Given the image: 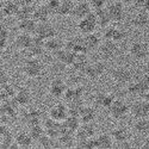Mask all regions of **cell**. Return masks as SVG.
I'll use <instances>...</instances> for the list:
<instances>
[{"label": "cell", "mask_w": 149, "mask_h": 149, "mask_svg": "<svg viewBox=\"0 0 149 149\" xmlns=\"http://www.w3.org/2000/svg\"><path fill=\"white\" fill-rule=\"evenodd\" d=\"M141 79H142L143 84L146 85L147 90H149V72H148V73H146V74H143V77H142Z\"/></svg>", "instance_id": "f907efd6"}, {"label": "cell", "mask_w": 149, "mask_h": 149, "mask_svg": "<svg viewBox=\"0 0 149 149\" xmlns=\"http://www.w3.org/2000/svg\"><path fill=\"white\" fill-rule=\"evenodd\" d=\"M44 40L40 38L33 35V40H32V43L31 45L28 48V56L29 57H40L44 52H45V47H44Z\"/></svg>", "instance_id": "2e32d148"}, {"label": "cell", "mask_w": 149, "mask_h": 149, "mask_svg": "<svg viewBox=\"0 0 149 149\" xmlns=\"http://www.w3.org/2000/svg\"><path fill=\"white\" fill-rule=\"evenodd\" d=\"M147 87L146 85L143 84L142 79L140 80H136V81H130L128 84V87H127V92L130 94V95H135V97H142V94L144 92H147Z\"/></svg>", "instance_id": "4316f807"}, {"label": "cell", "mask_w": 149, "mask_h": 149, "mask_svg": "<svg viewBox=\"0 0 149 149\" xmlns=\"http://www.w3.org/2000/svg\"><path fill=\"white\" fill-rule=\"evenodd\" d=\"M33 1H35L36 4H38V5H40V4H45L48 0H33Z\"/></svg>", "instance_id": "6f0895ef"}, {"label": "cell", "mask_w": 149, "mask_h": 149, "mask_svg": "<svg viewBox=\"0 0 149 149\" xmlns=\"http://www.w3.org/2000/svg\"><path fill=\"white\" fill-rule=\"evenodd\" d=\"M94 136H95V128L93 125V123H81L79 129L75 131L77 140L92 139Z\"/></svg>", "instance_id": "ffe728a7"}, {"label": "cell", "mask_w": 149, "mask_h": 149, "mask_svg": "<svg viewBox=\"0 0 149 149\" xmlns=\"http://www.w3.org/2000/svg\"><path fill=\"white\" fill-rule=\"evenodd\" d=\"M134 130L140 135H147L149 132V119L146 118H139L134 123Z\"/></svg>", "instance_id": "f35d334b"}, {"label": "cell", "mask_w": 149, "mask_h": 149, "mask_svg": "<svg viewBox=\"0 0 149 149\" xmlns=\"http://www.w3.org/2000/svg\"><path fill=\"white\" fill-rule=\"evenodd\" d=\"M117 144H118V148H132V144L130 143V141L120 142V143H117Z\"/></svg>", "instance_id": "816d5d0a"}, {"label": "cell", "mask_w": 149, "mask_h": 149, "mask_svg": "<svg viewBox=\"0 0 149 149\" xmlns=\"http://www.w3.org/2000/svg\"><path fill=\"white\" fill-rule=\"evenodd\" d=\"M74 139H75V132L65 129L62 131V134L57 137V143L58 146H62L63 148H72V147H75Z\"/></svg>", "instance_id": "836d02e7"}, {"label": "cell", "mask_w": 149, "mask_h": 149, "mask_svg": "<svg viewBox=\"0 0 149 149\" xmlns=\"http://www.w3.org/2000/svg\"><path fill=\"white\" fill-rule=\"evenodd\" d=\"M84 92L85 88L82 86H73V87H68L63 99L66 100V104L72 103V102H78V100H82L84 98Z\"/></svg>", "instance_id": "d6986e66"}, {"label": "cell", "mask_w": 149, "mask_h": 149, "mask_svg": "<svg viewBox=\"0 0 149 149\" xmlns=\"http://www.w3.org/2000/svg\"><path fill=\"white\" fill-rule=\"evenodd\" d=\"M129 55L136 61H143L149 56V47L142 41H135L129 47Z\"/></svg>", "instance_id": "5b68a950"}, {"label": "cell", "mask_w": 149, "mask_h": 149, "mask_svg": "<svg viewBox=\"0 0 149 149\" xmlns=\"http://www.w3.org/2000/svg\"><path fill=\"white\" fill-rule=\"evenodd\" d=\"M93 13H94V17L97 19V23H98L99 28L105 29L106 26H109L110 24L112 23V22H111V19H110V16H109V12H107L106 7L93 10Z\"/></svg>", "instance_id": "83f0119b"}, {"label": "cell", "mask_w": 149, "mask_h": 149, "mask_svg": "<svg viewBox=\"0 0 149 149\" xmlns=\"http://www.w3.org/2000/svg\"><path fill=\"white\" fill-rule=\"evenodd\" d=\"M50 13L48 12L47 7L44 4H40L38 6L35 7V12H33V16L32 18L37 22V23H44V22H49L50 19Z\"/></svg>", "instance_id": "e575fe53"}, {"label": "cell", "mask_w": 149, "mask_h": 149, "mask_svg": "<svg viewBox=\"0 0 149 149\" xmlns=\"http://www.w3.org/2000/svg\"><path fill=\"white\" fill-rule=\"evenodd\" d=\"M35 4L32 5H28V6H23L19 7L18 10V13L16 16L17 20H22V19H28V18H32L33 16V12H35Z\"/></svg>", "instance_id": "ab89813d"}, {"label": "cell", "mask_w": 149, "mask_h": 149, "mask_svg": "<svg viewBox=\"0 0 149 149\" xmlns=\"http://www.w3.org/2000/svg\"><path fill=\"white\" fill-rule=\"evenodd\" d=\"M119 1L125 6V5H132V4H135L136 3V0H119Z\"/></svg>", "instance_id": "11a10c76"}, {"label": "cell", "mask_w": 149, "mask_h": 149, "mask_svg": "<svg viewBox=\"0 0 149 149\" xmlns=\"http://www.w3.org/2000/svg\"><path fill=\"white\" fill-rule=\"evenodd\" d=\"M74 4H75V3H74L73 0H61L57 16H60V17L72 16V12H73V8H74Z\"/></svg>", "instance_id": "74e56055"}, {"label": "cell", "mask_w": 149, "mask_h": 149, "mask_svg": "<svg viewBox=\"0 0 149 149\" xmlns=\"http://www.w3.org/2000/svg\"><path fill=\"white\" fill-rule=\"evenodd\" d=\"M110 75L112 78V80L118 85H128L134 78L131 69H129L128 67H124V66L115 67L111 70Z\"/></svg>", "instance_id": "277c9868"}, {"label": "cell", "mask_w": 149, "mask_h": 149, "mask_svg": "<svg viewBox=\"0 0 149 149\" xmlns=\"http://www.w3.org/2000/svg\"><path fill=\"white\" fill-rule=\"evenodd\" d=\"M98 50H99V55L102 56L103 60H112L118 54L119 48H118V43L113 41L103 40L98 48Z\"/></svg>", "instance_id": "ba28073f"}, {"label": "cell", "mask_w": 149, "mask_h": 149, "mask_svg": "<svg viewBox=\"0 0 149 149\" xmlns=\"http://www.w3.org/2000/svg\"><path fill=\"white\" fill-rule=\"evenodd\" d=\"M13 99L19 106H28L31 103L32 95L26 87H19L18 90H16Z\"/></svg>", "instance_id": "7402d4cb"}, {"label": "cell", "mask_w": 149, "mask_h": 149, "mask_svg": "<svg viewBox=\"0 0 149 149\" xmlns=\"http://www.w3.org/2000/svg\"><path fill=\"white\" fill-rule=\"evenodd\" d=\"M29 128H30L29 129V132H30L31 137H32V140L35 142H37L41 137H43V136L45 135V129H44L43 125H41V123L35 124V125H31Z\"/></svg>", "instance_id": "b9f144b4"}, {"label": "cell", "mask_w": 149, "mask_h": 149, "mask_svg": "<svg viewBox=\"0 0 149 149\" xmlns=\"http://www.w3.org/2000/svg\"><path fill=\"white\" fill-rule=\"evenodd\" d=\"M35 36L40 37V38L47 41L52 37L56 36V28L50 22H44V23H37V29L35 32Z\"/></svg>", "instance_id": "7c38bea8"}, {"label": "cell", "mask_w": 149, "mask_h": 149, "mask_svg": "<svg viewBox=\"0 0 149 149\" xmlns=\"http://www.w3.org/2000/svg\"><path fill=\"white\" fill-rule=\"evenodd\" d=\"M13 1H15L19 7H23V6H28V5H32V4H35L33 0H13Z\"/></svg>", "instance_id": "681fc988"}, {"label": "cell", "mask_w": 149, "mask_h": 149, "mask_svg": "<svg viewBox=\"0 0 149 149\" xmlns=\"http://www.w3.org/2000/svg\"><path fill=\"white\" fill-rule=\"evenodd\" d=\"M146 136H147V137H146V140H144V144H143L142 148H149V132H148Z\"/></svg>", "instance_id": "9f6ffc18"}, {"label": "cell", "mask_w": 149, "mask_h": 149, "mask_svg": "<svg viewBox=\"0 0 149 149\" xmlns=\"http://www.w3.org/2000/svg\"><path fill=\"white\" fill-rule=\"evenodd\" d=\"M15 143L18 148H31L33 140L29 131H19L16 137H15Z\"/></svg>", "instance_id": "d6a6232c"}, {"label": "cell", "mask_w": 149, "mask_h": 149, "mask_svg": "<svg viewBox=\"0 0 149 149\" xmlns=\"http://www.w3.org/2000/svg\"><path fill=\"white\" fill-rule=\"evenodd\" d=\"M130 113V106L122 99H116L109 107V115L111 118H113L116 120L124 119Z\"/></svg>", "instance_id": "3957f363"}, {"label": "cell", "mask_w": 149, "mask_h": 149, "mask_svg": "<svg viewBox=\"0 0 149 149\" xmlns=\"http://www.w3.org/2000/svg\"><path fill=\"white\" fill-rule=\"evenodd\" d=\"M68 115V106L63 103H57L49 109V117L57 122H63Z\"/></svg>", "instance_id": "9a60e30c"}, {"label": "cell", "mask_w": 149, "mask_h": 149, "mask_svg": "<svg viewBox=\"0 0 149 149\" xmlns=\"http://www.w3.org/2000/svg\"><path fill=\"white\" fill-rule=\"evenodd\" d=\"M141 98H142L143 100H144V102H146V103L149 105V90H148L147 92H144V93L142 94V97H141Z\"/></svg>", "instance_id": "db71d44e"}, {"label": "cell", "mask_w": 149, "mask_h": 149, "mask_svg": "<svg viewBox=\"0 0 149 149\" xmlns=\"http://www.w3.org/2000/svg\"><path fill=\"white\" fill-rule=\"evenodd\" d=\"M94 141L97 149H110L113 147V139L111 134L107 132H103L94 136Z\"/></svg>", "instance_id": "d4e9b609"}, {"label": "cell", "mask_w": 149, "mask_h": 149, "mask_svg": "<svg viewBox=\"0 0 149 149\" xmlns=\"http://www.w3.org/2000/svg\"><path fill=\"white\" fill-rule=\"evenodd\" d=\"M67 88V84L62 78H54L49 84V93L55 99L63 98Z\"/></svg>", "instance_id": "8fae6325"}, {"label": "cell", "mask_w": 149, "mask_h": 149, "mask_svg": "<svg viewBox=\"0 0 149 149\" xmlns=\"http://www.w3.org/2000/svg\"><path fill=\"white\" fill-rule=\"evenodd\" d=\"M97 28H98V23H97V19L94 17L93 12L90 13L88 16L79 19L77 24V29L81 35H88V33L95 32Z\"/></svg>", "instance_id": "52a82bcc"}, {"label": "cell", "mask_w": 149, "mask_h": 149, "mask_svg": "<svg viewBox=\"0 0 149 149\" xmlns=\"http://www.w3.org/2000/svg\"><path fill=\"white\" fill-rule=\"evenodd\" d=\"M88 3L91 4V6H92L93 10H98V8L106 7L107 0H88Z\"/></svg>", "instance_id": "7dc6e473"}, {"label": "cell", "mask_w": 149, "mask_h": 149, "mask_svg": "<svg viewBox=\"0 0 149 149\" xmlns=\"http://www.w3.org/2000/svg\"><path fill=\"white\" fill-rule=\"evenodd\" d=\"M44 47H45V52L52 53V54H56L57 52H60L61 49L65 48V41H62L58 37H52L44 42Z\"/></svg>", "instance_id": "f546056e"}, {"label": "cell", "mask_w": 149, "mask_h": 149, "mask_svg": "<svg viewBox=\"0 0 149 149\" xmlns=\"http://www.w3.org/2000/svg\"><path fill=\"white\" fill-rule=\"evenodd\" d=\"M65 48L68 50L73 52L74 54H87V49L85 45V41H84V36H74L70 37L69 40L65 41Z\"/></svg>", "instance_id": "30bf717a"}, {"label": "cell", "mask_w": 149, "mask_h": 149, "mask_svg": "<svg viewBox=\"0 0 149 149\" xmlns=\"http://www.w3.org/2000/svg\"><path fill=\"white\" fill-rule=\"evenodd\" d=\"M93 12V8L91 6V4L86 0H82V1H78L74 4V8H73V12H72V17L74 19H81L86 16H88L90 13Z\"/></svg>", "instance_id": "5bb4252c"}, {"label": "cell", "mask_w": 149, "mask_h": 149, "mask_svg": "<svg viewBox=\"0 0 149 149\" xmlns=\"http://www.w3.org/2000/svg\"><path fill=\"white\" fill-rule=\"evenodd\" d=\"M22 72L29 79H37L43 73V65L38 57H28L22 65Z\"/></svg>", "instance_id": "6da1fadb"}, {"label": "cell", "mask_w": 149, "mask_h": 149, "mask_svg": "<svg viewBox=\"0 0 149 149\" xmlns=\"http://www.w3.org/2000/svg\"><path fill=\"white\" fill-rule=\"evenodd\" d=\"M62 125L66 130H69V131H73L75 132L79 127L81 125V120L79 118V116H75V115H68L65 120L62 122Z\"/></svg>", "instance_id": "d590c367"}, {"label": "cell", "mask_w": 149, "mask_h": 149, "mask_svg": "<svg viewBox=\"0 0 149 149\" xmlns=\"http://www.w3.org/2000/svg\"><path fill=\"white\" fill-rule=\"evenodd\" d=\"M36 29H37V22L33 18L17 20V30L19 32H25V33L35 35Z\"/></svg>", "instance_id": "cb8c5ba5"}, {"label": "cell", "mask_w": 149, "mask_h": 149, "mask_svg": "<svg viewBox=\"0 0 149 149\" xmlns=\"http://www.w3.org/2000/svg\"><path fill=\"white\" fill-rule=\"evenodd\" d=\"M41 118H42V113L38 109H31L24 113V119H25L29 127L41 123Z\"/></svg>", "instance_id": "8d00e7d4"}, {"label": "cell", "mask_w": 149, "mask_h": 149, "mask_svg": "<svg viewBox=\"0 0 149 149\" xmlns=\"http://www.w3.org/2000/svg\"><path fill=\"white\" fill-rule=\"evenodd\" d=\"M38 146L41 148H45V149H50V148H57L56 146H58V143L55 142V139L50 137L49 135H44L43 137H41L38 141H37Z\"/></svg>", "instance_id": "7bdbcfd3"}, {"label": "cell", "mask_w": 149, "mask_h": 149, "mask_svg": "<svg viewBox=\"0 0 149 149\" xmlns=\"http://www.w3.org/2000/svg\"><path fill=\"white\" fill-rule=\"evenodd\" d=\"M60 3H61V0H48L44 4L48 12L50 13V16H57L58 8H60Z\"/></svg>", "instance_id": "ee69618b"}, {"label": "cell", "mask_w": 149, "mask_h": 149, "mask_svg": "<svg viewBox=\"0 0 149 149\" xmlns=\"http://www.w3.org/2000/svg\"><path fill=\"white\" fill-rule=\"evenodd\" d=\"M74 56H75V54H74L73 52H70V50H68V49H66V48L61 49L60 52H57L55 54V57H56L58 63H61L62 66H66V67L72 66Z\"/></svg>", "instance_id": "f1b7e54d"}, {"label": "cell", "mask_w": 149, "mask_h": 149, "mask_svg": "<svg viewBox=\"0 0 149 149\" xmlns=\"http://www.w3.org/2000/svg\"><path fill=\"white\" fill-rule=\"evenodd\" d=\"M79 118L81 123H93L97 118V111L90 105H84L79 112Z\"/></svg>", "instance_id": "1f68e13d"}, {"label": "cell", "mask_w": 149, "mask_h": 149, "mask_svg": "<svg viewBox=\"0 0 149 149\" xmlns=\"http://www.w3.org/2000/svg\"><path fill=\"white\" fill-rule=\"evenodd\" d=\"M88 63L90 61H88L87 54H75L70 67L78 73H84L86 67L88 66Z\"/></svg>", "instance_id": "4dcf8cb0"}, {"label": "cell", "mask_w": 149, "mask_h": 149, "mask_svg": "<svg viewBox=\"0 0 149 149\" xmlns=\"http://www.w3.org/2000/svg\"><path fill=\"white\" fill-rule=\"evenodd\" d=\"M116 97L113 93L110 92H98L94 97V103L97 106L103 107V109H107L112 105V103L116 100Z\"/></svg>", "instance_id": "e0dca14e"}, {"label": "cell", "mask_w": 149, "mask_h": 149, "mask_svg": "<svg viewBox=\"0 0 149 149\" xmlns=\"http://www.w3.org/2000/svg\"><path fill=\"white\" fill-rule=\"evenodd\" d=\"M8 84H10V77L7 72L4 68H0V90L6 87Z\"/></svg>", "instance_id": "bcb514c9"}, {"label": "cell", "mask_w": 149, "mask_h": 149, "mask_svg": "<svg viewBox=\"0 0 149 149\" xmlns=\"http://www.w3.org/2000/svg\"><path fill=\"white\" fill-rule=\"evenodd\" d=\"M19 6L13 0H6L4 1V15L5 17H16L18 13Z\"/></svg>", "instance_id": "60d3db41"}, {"label": "cell", "mask_w": 149, "mask_h": 149, "mask_svg": "<svg viewBox=\"0 0 149 149\" xmlns=\"http://www.w3.org/2000/svg\"><path fill=\"white\" fill-rule=\"evenodd\" d=\"M84 36V41H85V45L87 52H93L97 50L102 43V37L100 35H98L95 32L88 33V35H82Z\"/></svg>", "instance_id": "484cf974"}, {"label": "cell", "mask_w": 149, "mask_h": 149, "mask_svg": "<svg viewBox=\"0 0 149 149\" xmlns=\"http://www.w3.org/2000/svg\"><path fill=\"white\" fill-rule=\"evenodd\" d=\"M125 37H127V31L124 29H122L119 26V24H115V23H111L109 26L105 28V30L103 32L104 40L113 41L118 44L125 40Z\"/></svg>", "instance_id": "7a4b0ae2"}, {"label": "cell", "mask_w": 149, "mask_h": 149, "mask_svg": "<svg viewBox=\"0 0 149 149\" xmlns=\"http://www.w3.org/2000/svg\"><path fill=\"white\" fill-rule=\"evenodd\" d=\"M74 148H82V149H97L94 137L86 139V140H78Z\"/></svg>", "instance_id": "f6af8a7d"}, {"label": "cell", "mask_w": 149, "mask_h": 149, "mask_svg": "<svg viewBox=\"0 0 149 149\" xmlns=\"http://www.w3.org/2000/svg\"><path fill=\"white\" fill-rule=\"evenodd\" d=\"M136 6L139 7V10H143L149 12V0H136Z\"/></svg>", "instance_id": "c3c4849f"}, {"label": "cell", "mask_w": 149, "mask_h": 149, "mask_svg": "<svg viewBox=\"0 0 149 149\" xmlns=\"http://www.w3.org/2000/svg\"><path fill=\"white\" fill-rule=\"evenodd\" d=\"M111 136L115 142L120 143V142H125V141H130L131 139V132L127 127H116L111 130Z\"/></svg>", "instance_id": "603a6c76"}, {"label": "cell", "mask_w": 149, "mask_h": 149, "mask_svg": "<svg viewBox=\"0 0 149 149\" xmlns=\"http://www.w3.org/2000/svg\"><path fill=\"white\" fill-rule=\"evenodd\" d=\"M32 40H33V35L25 33V32H19L15 38V47L18 49V50L26 52L28 48L32 43Z\"/></svg>", "instance_id": "44dd1931"}, {"label": "cell", "mask_w": 149, "mask_h": 149, "mask_svg": "<svg viewBox=\"0 0 149 149\" xmlns=\"http://www.w3.org/2000/svg\"><path fill=\"white\" fill-rule=\"evenodd\" d=\"M130 113L136 119L139 118H146L149 116V105L141 98L140 100H136L130 106Z\"/></svg>", "instance_id": "4fadbf2b"}, {"label": "cell", "mask_w": 149, "mask_h": 149, "mask_svg": "<svg viewBox=\"0 0 149 149\" xmlns=\"http://www.w3.org/2000/svg\"><path fill=\"white\" fill-rule=\"evenodd\" d=\"M148 28H149V24H148Z\"/></svg>", "instance_id": "680465c9"}, {"label": "cell", "mask_w": 149, "mask_h": 149, "mask_svg": "<svg viewBox=\"0 0 149 149\" xmlns=\"http://www.w3.org/2000/svg\"><path fill=\"white\" fill-rule=\"evenodd\" d=\"M149 24V12L139 10L131 18V25L136 29H146Z\"/></svg>", "instance_id": "ac0fdd59"}, {"label": "cell", "mask_w": 149, "mask_h": 149, "mask_svg": "<svg viewBox=\"0 0 149 149\" xmlns=\"http://www.w3.org/2000/svg\"><path fill=\"white\" fill-rule=\"evenodd\" d=\"M106 70V66L104 62H93V63H88V66L86 67L84 75L92 80V81H97L98 79H100L103 77V74Z\"/></svg>", "instance_id": "9c48e42d"}, {"label": "cell", "mask_w": 149, "mask_h": 149, "mask_svg": "<svg viewBox=\"0 0 149 149\" xmlns=\"http://www.w3.org/2000/svg\"><path fill=\"white\" fill-rule=\"evenodd\" d=\"M4 18H6L4 15V1L0 0V20H3Z\"/></svg>", "instance_id": "f5cc1de1"}, {"label": "cell", "mask_w": 149, "mask_h": 149, "mask_svg": "<svg viewBox=\"0 0 149 149\" xmlns=\"http://www.w3.org/2000/svg\"><path fill=\"white\" fill-rule=\"evenodd\" d=\"M106 10L109 12L110 19L115 24H120L125 19V7L120 1H113L106 5Z\"/></svg>", "instance_id": "8992f818"}]
</instances>
